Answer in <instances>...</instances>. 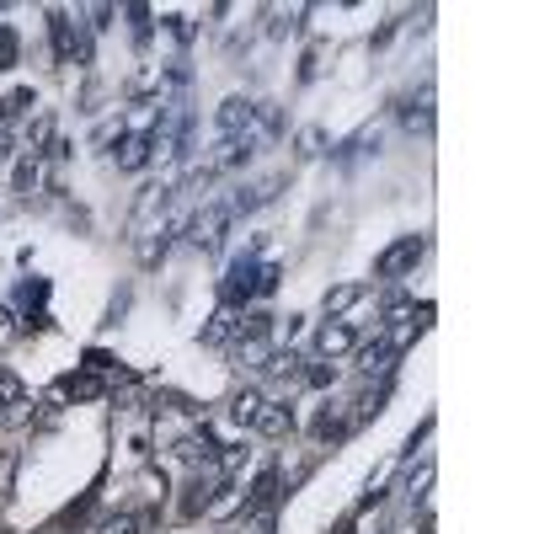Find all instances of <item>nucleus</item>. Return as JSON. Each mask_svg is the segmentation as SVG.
<instances>
[{
	"instance_id": "f257e3e1",
	"label": "nucleus",
	"mask_w": 534,
	"mask_h": 534,
	"mask_svg": "<svg viewBox=\"0 0 534 534\" xmlns=\"http://www.w3.org/2000/svg\"><path fill=\"white\" fill-rule=\"evenodd\" d=\"M219 492H230V476L219 465H203L193 481L182 486V502H177V513L182 518H198V513H209L214 502H219Z\"/></svg>"
},
{
	"instance_id": "f03ea898",
	"label": "nucleus",
	"mask_w": 534,
	"mask_h": 534,
	"mask_svg": "<svg viewBox=\"0 0 534 534\" xmlns=\"http://www.w3.org/2000/svg\"><path fill=\"white\" fill-rule=\"evenodd\" d=\"M219 294H225L230 310H241L246 300H257V294H262V262H257V251H246V257L230 262V278H225V289H219Z\"/></svg>"
},
{
	"instance_id": "7ed1b4c3",
	"label": "nucleus",
	"mask_w": 534,
	"mask_h": 534,
	"mask_svg": "<svg viewBox=\"0 0 534 534\" xmlns=\"http://www.w3.org/2000/svg\"><path fill=\"white\" fill-rule=\"evenodd\" d=\"M225 230H230V203L225 198H214L209 209H198L193 219H187V235H193V246H203V251H214L219 241H225Z\"/></svg>"
},
{
	"instance_id": "20e7f679",
	"label": "nucleus",
	"mask_w": 534,
	"mask_h": 534,
	"mask_svg": "<svg viewBox=\"0 0 534 534\" xmlns=\"http://www.w3.org/2000/svg\"><path fill=\"white\" fill-rule=\"evenodd\" d=\"M422 251H428V241L422 235H401L390 251H380V262H374V278H401V273H412V267L422 262Z\"/></svg>"
},
{
	"instance_id": "39448f33",
	"label": "nucleus",
	"mask_w": 534,
	"mask_h": 534,
	"mask_svg": "<svg viewBox=\"0 0 534 534\" xmlns=\"http://www.w3.org/2000/svg\"><path fill=\"white\" fill-rule=\"evenodd\" d=\"M49 33H54V54L65 59V65L75 54H86V43H81V33H75V22L65 17V11H49Z\"/></svg>"
},
{
	"instance_id": "423d86ee",
	"label": "nucleus",
	"mask_w": 534,
	"mask_h": 534,
	"mask_svg": "<svg viewBox=\"0 0 534 534\" xmlns=\"http://www.w3.org/2000/svg\"><path fill=\"white\" fill-rule=\"evenodd\" d=\"M396 348H390V337H374L369 348H358V369H364V380H374V374H390L396 369Z\"/></svg>"
},
{
	"instance_id": "0eeeda50",
	"label": "nucleus",
	"mask_w": 534,
	"mask_h": 534,
	"mask_svg": "<svg viewBox=\"0 0 534 534\" xmlns=\"http://www.w3.org/2000/svg\"><path fill=\"white\" fill-rule=\"evenodd\" d=\"M262 438H284V433H294V412L284 401H262V412H257V422H251Z\"/></svg>"
},
{
	"instance_id": "6e6552de",
	"label": "nucleus",
	"mask_w": 534,
	"mask_h": 534,
	"mask_svg": "<svg viewBox=\"0 0 534 534\" xmlns=\"http://www.w3.org/2000/svg\"><path fill=\"white\" fill-rule=\"evenodd\" d=\"M251 118H257V107H251L246 97H230L225 107H219V134H225V139L251 134Z\"/></svg>"
},
{
	"instance_id": "1a4fd4ad",
	"label": "nucleus",
	"mask_w": 534,
	"mask_h": 534,
	"mask_svg": "<svg viewBox=\"0 0 534 534\" xmlns=\"http://www.w3.org/2000/svg\"><path fill=\"white\" fill-rule=\"evenodd\" d=\"M310 433H316L321 444H337V438H348V433H353V417H348V412H337V406H326V412L310 422Z\"/></svg>"
},
{
	"instance_id": "9d476101",
	"label": "nucleus",
	"mask_w": 534,
	"mask_h": 534,
	"mask_svg": "<svg viewBox=\"0 0 534 534\" xmlns=\"http://www.w3.org/2000/svg\"><path fill=\"white\" fill-rule=\"evenodd\" d=\"M107 390V380H97V374H65V380H59V396H70V401H97Z\"/></svg>"
},
{
	"instance_id": "9b49d317",
	"label": "nucleus",
	"mask_w": 534,
	"mask_h": 534,
	"mask_svg": "<svg viewBox=\"0 0 534 534\" xmlns=\"http://www.w3.org/2000/svg\"><path fill=\"white\" fill-rule=\"evenodd\" d=\"M150 150H155V134H129L123 139V150H118V166L123 171H139L150 161Z\"/></svg>"
},
{
	"instance_id": "f8f14e48",
	"label": "nucleus",
	"mask_w": 534,
	"mask_h": 534,
	"mask_svg": "<svg viewBox=\"0 0 534 534\" xmlns=\"http://www.w3.org/2000/svg\"><path fill=\"white\" fill-rule=\"evenodd\" d=\"M353 342H358L353 326H348V321H332V326H326V332L316 337V348H321V358H337V353H348Z\"/></svg>"
},
{
	"instance_id": "ddd939ff",
	"label": "nucleus",
	"mask_w": 534,
	"mask_h": 534,
	"mask_svg": "<svg viewBox=\"0 0 534 534\" xmlns=\"http://www.w3.org/2000/svg\"><path fill=\"white\" fill-rule=\"evenodd\" d=\"M401 123H406V129H412V134H428V129H433V91H422L417 102H406Z\"/></svg>"
},
{
	"instance_id": "4468645a",
	"label": "nucleus",
	"mask_w": 534,
	"mask_h": 534,
	"mask_svg": "<svg viewBox=\"0 0 534 534\" xmlns=\"http://www.w3.org/2000/svg\"><path fill=\"white\" fill-rule=\"evenodd\" d=\"M273 492H278V470H262V476L251 481V492H246V513H267Z\"/></svg>"
},
{
	"instance_id": "2eb2a0df",
	"label": "nucleus",
	"mask_w": 534,
	"mask_h": 534,
	"mask_svg": "<svg viewBox=\"0 0 534 534\" xmlns=\"http://www.w3.org/2000/svg\"><path fill=\"white\" fill-rule=\"evenodd\" d=\"M235 321H241V310H219V316L203 326V342H209V348H219V342H235Z\"/></svg>"
},
{
	"instance_id": "dca6fc26",
	"label": "nucleus",
	"mask_w": 534,
	"mask_h": 534,
	"mask_svg": "<svg viewBox=\"0 0 534 534\" xmlns=\"http://www.w3.org/2000/svg\"><path fill=\"white\" fill-rule=\"evenodd\" d=\"M38 97H33V86H17V91H6L0 97V123H11V118H22V113H33Z\"/></svg>"
},
{
	"instance_id": "f3484780",
	"label": "nucleus",
	"mask_w": 534,
	"mask_h": 534,
	"mask_svg": "<svg viewBox=\"0 0 534 534\" xmlns=\"http://www.w3.org/2000/svg\"><path fill=\"white\" fill-rule=\"evenodd\" d=\"M257 412H262V390H235V396H230V417L241 422V428H251Z\"/></svg>"
},
{
	"instance_id": "a211bd4d",
	"label": "nucleus",
	"mask_w": 534,
	"mask_h": 534,
	"mask_svg": "<svg viewBox=\"0 0 534 534\" xmlns=\"http://www.w3.org/2000/svg\"><path fill=\"white\" fill-rule=\"evenodd\" d=\"M364 294H369L364 284H342V289H332V294H326V316H332V321H337V316H342V310H353L358 300H364Z\"/></svg>"
},
{
	"instance_id": "6ab92c4d",
	"label": "nucleus",
	"mask_w": 534,
	"mask_h": 534,
	"mask_svg": "<svg viewBox=\"0 0 534 534\" xmlns=\"http://www.w3.org/2000/svg\"><path fill=\"white\" fill-rule=\"evenodd\" d=\"M380 412H385V390H364V396L353 401V428L369 422V417H380Z\"/></svg>"
},
{
	"instance_id": "aec40b11",
	"label": "nucleus",
	"mask_w": 534,
	"mask_h": 534,
	"mask_svg": "<svg viewBox=\"0 0 534 534\" xmlns=\"http://www.w3.org/2000/svg\"><path fill=\"white\" fill-rule=\"evenodd\" d=\"M17 59H22V38L11 27H0V70H11Z\"/></svg>"
},
{
	"instance_id": "412c9836",
	"label": "nucleus",
	"mask_w": 534,
	"mask_h": 534,
	"mask_svg": "<svg viewBox=\"0 0 534 534\" xmlns=\"http://www.w3.org/2000/svg\"><path fill=\"white\" fill-rule=\"evenodd\" d=\"M300 380H305V385H332L337 369L326 364V358H310V369H300Z\"/></svg>"
},
{
	"instance_id": "4be33fe9",
	"label": "nucleus",
	"mask_w": 534,
	"mask_h": 534,
	"mask_svg": "<svg viewBox=\"0 0 534 534\" xmlns=\"http://www.w3.org/2000/svg\"><path fill=\"white\" fill-rule=\"evenodd\" d=\"M139 529H145V518H139V513H118V518H107V524H102V534H139Z\"/></svg>"
},
{
	"instance_id": "5701e85b",
	"label": "nucleus",
	"mask_w": 534,
	"mask_h": 534,
	"mask_svg": "<svg viewBox=\"0 0 534 534\" xmlns=\"http://www.w3.org/2000/svg\"><path fill=\"white\" fill-rule=\"evenodd\" d=\"M33 182H38V155H27L17 166V193H33Z\"/></svg>"
},
{
	"instance_id": "b1692460",
	"label": "nucleus",
	"mask_w": 534,
	"mask_h": 534,
	"mask_svg": "<svg viewBox=\"0 0 534 534\" xmlns=\"http://www.w3.org/2000/svg\"><path fill=\"white\" fill-rule=\"evenodd\" d=\"M11 476H17V449H6V454H0V497L11 492Z\"/></svg>"
},
{
	"instance_id": "393cba45",
	"label": "nucleus",
	"mask_w": 534,
	"mask_h": 534,
	"mask_svg": "<svg viewBox=\"0 0 534 534\" xmlns=\"http://www.w3.org/2000/svg\"><path fill=\"white\" fill-rule=\"evenodd\" d=\"M300 155H305V161H310V155H321V134H316V129L300 134Z\"/></svg>"
},
{
	"instance_id": "a878e982",
	"label": "nucleus",
	"mask_w": 534,
	"mask_h": 534,
	"mask_svg": "<svg viewBox=\"0 0 534 534\" xmlns=\"http://www.w3.org/2000/svg\"><path fill=\"white\" fill-rule=\"evenodd\" d=\"M278 278H284V273H278L273 262H262V294H273V289H278Z\"/></svg>"
},
{
	"instance_id": "bb28decb",
	"label": "nucleus",
	"mask_w": 534,
	"mask_h": 534,
	"mask_svg": "<svg viewBox=\"0 0 534 534\" xmlns=\"http://www.w3.org/2000/svg\"><path fill=\"white\" fill-rule=\"evenodd\" d=\"M49 134H54V123L38 118V123H33V145H49Z\"/></svg>"
},
{
	"instance_id": "cd10ccee",
	"label": "nucleus",
	"mask_w": 534,
	"mask_h": 534,
	"mask_svg": "<svg viewBox=\"0 0 534 534\" xmlns=\"http://www.w3.org/2000/svg\"><path fill=\"white\" fill-rule=\"evenodd\" d=\"M257 534H273V513H257Z\"/></svg>"
},
{
	"instance_id": "c85d7f7f",
	"label": "nucleus",
	"mask_w": 534,
	"mask_h": 534,
	"mask_svg": "<svg viewBox=\"0 0 534 534\" xmlns=\"http://www.w3.org/2000/svg\"><path fill=\"white\" fill-rule=\"evenodd\" d=\"M6 155H11V134L0 129V166H6Z\"/></svg>"
},
{
	"instance_id": "c756f323",
	"label": "nucleus",
	"mask_w": 534,
	"mask_h": 534,
	"mask_svg": "<svg viewBox=\"0 0 534 534\" xmlns=\"http://www.w3.org/2000/svg\"><path fill=\"white\" fill-rule=\"evenodd\" d=\"M0 417H6V406H0Z\"/></svg>"
}]
</instances>
